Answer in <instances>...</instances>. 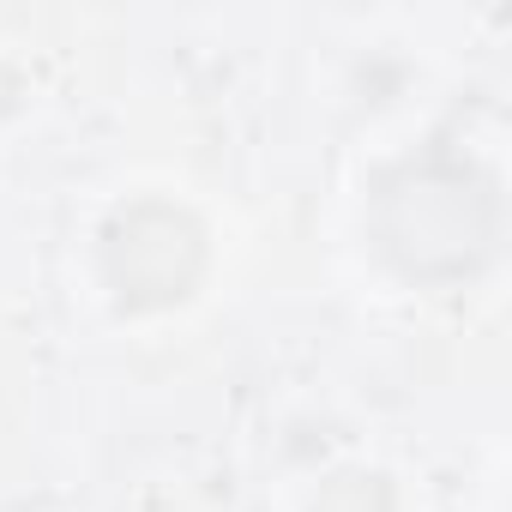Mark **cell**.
Returning <instances> with one entry per match:
<instances>
[{
	"label": "cell",
	"instance_id": "6da1fadb",
	"mask_svg": "<svg viewBox=\"0 0 512 512\" xmlns=\"http://www.w3.org/2000/svg\"><path fill=\"white\" fill-rule=\"evenodd\" d=\"M368 235L410 284H464L494 260L500 199L494 181L458 151H416L368 193Z\"/></svg>",
	"mask_w": 512,
	"mask_h": 512
},
{
	"label": "cell",
	"instance_id": "7a4b0ae2",
	"mask_svg": "<svg viewBox=\"0 0 512 512\" xmlns=\"http://www.w3.org/2000/svg\"><path fill=\"white\" fill-rule=\"evenodd\" d=\"M151 266H163L169 296H187L199 272V229L169 205H139L109 229V284L127 308H151Z\"/></svg>",
	"mask_w": 512,
	"mask_h": 512
}]
</instances>
